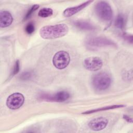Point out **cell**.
Returning <instances> with one entry per match:
<instances>
[{
	"mask_svg": "<svg viewBox=\"0 0 133 133\" xmlns=\"http://www.w3.org/2000/svg\"><path fill=\"white\" fill-rule=\"evenodd\" d=\"M68 31V26L60 23L42 27L39 30V35L44 39H55L65 36Z\"/></svg>",
	"mask_w": 133,
	"mask_h": 133,
	"instance_id": "6da1fadb",
	"label": "cell"
},
{
	"mask_svg": "<svg viewBox=\"0 0 133 133\" xmlns=\"http://www.w3.org/2000/svg\"><path fill=\"white\" fill-rule=\"evenodd\" d=\"M111 83V78L107 72H101L95 74L91 78L93 88L97 91H101L107 89Z\"/></svg>",
	"mask_w": 133,
	"mask_h": 133,
	"instance_id": "7a4b0ae2",
	"label": "cell"
},
{
	"mask_svg": "<svg viewBox=\"0 0 133 133\" xmlns=\"http://www.w3.org/2000/svg\"><path fill=\"white\" fill-rule=\"evenodd\" d=\"M85 45L89 50H97L104 47L116 46V44L112 40L104 37H89L85 41Z\"/></svg>",
	"mask_w": 133,
	"mask_h": 133,
	"instance_id": "3957f363",
	"label": "cell"
},
{
	"mask_svg": "<svg viewBox=\"0 0 133 133\" xmlns=\"http://www.w3.org/2000/svg\"><path fill=\"white\" fill-rule=\"evenodd\" d=\"M95 11L100 20L104 22L110 21L113 16V11L110 4L105 1H100L95 6Z\"/></svg>",
	"mask_w": 133,
	"mask_h": 133,
	"instance_id": "277c9868",
	"label": "cell"
},
{
	"mask_svg": "<svg viewBox=\"0 0 133 133\" xmlns=\"http://www.w3.org/2000/svg\"><path fill=\"white\" fill-rule=\"evenodd\" d=\"M70 62V57L68 52L60 50L56 52L52 58V63L55 68L62 70L66 68Z\"/></svg>",
	"mask_w": 133,
	"mask_h": 133,
	"instance_id": "5b68a950",
	"label": "cell"
},
{
	"mask_svg": "<svg viewBox=\"0 0 133 133\" xmlns=\"http://www.w3.org/2000/svg\"><path fill=\"white\" fill-rule=\"evenodd\" d=\"M24 97L19 92H15L10 95L7 99L6 105L11 110H16L20 108L23 104Z\"/></svg>",
	"mask_w": 133,
	"mask_h": 133,
	"instance_id": "8992f818",
	"label": "cell"
},
{
	"mask_svg": "<svg viewBox=\"0 0 133 133\" xmlns=\"http://www.w3.org/2000/svg\"><path fill=\"white\" fill-rule=\"evenodd\" d=\"M103 65L102 60L98 57H90L86 58L83 61L84 68L90 71H96L100 70Z\"/></svg>",
	"mask_w": 133,
	"mask_h": 133,
	"instance_id": "52a82bcc",
	"label": "cell"
},
{
	"mask_svg": "<svg viewBox=\"0 0 133 133\" xmlns=\"http://www.w3.org/2000/svg\"><path fill=\"white\" fill-rule=\"evenodd\" d=\"M70 97V94L64 90L59 91L54 94L48 95L44 94L41 96V98L46 101L62 102L66 101Z\"/></svg>",
	"mask_w": 133,
	"mask_h": 133,
	"instance_id": "ba28073f",
	"label": "cell"
},
{
	"mask_svg": "<svg viewBox=\"0 0 133 133\" xmlns=\"http://www.w3.org/2000/svg\"><path fill=\"white\" fill-rule=\"evenodd\" d=\"M108 123V119L104 117H98L91 119L88 123V127L94 131H99L104 129Z\"/></svg>",
	"mask_w": 133,
	"mask_h": 133,
	"instance_id": "9c48e42d",
	"label": "cell"
},
{
	"mask_svg": "<svg viewBox=\"0 0 133 133\" xmlns=\"http://www.w3.org/2000/svg\"><path fill=\"white\" fill-rule=\"evenodd\" d=\"M92 2H93L92 1H88L79 5L67 8L63 11V15L65 17H71L73 15H75V14L77 13L78 12L80 11L82 9H83L84 8H85L87 6H88Z\"/></svg>",
	"mask_w": 133,
	"mask_h": 133,
	"instance_id": "30bf717a",
	"label": "cell"
},
{
	"mask_svg": "<svg viewBox=\"0 0 133 133\" xmlns=\"http://www.w3.org/2000/svg\"><path fill=\"white\" fill-rule=\"evenodd\" d=\"M13 21V17L11 14L5 10L0 12V27L4 28L9 26Z\"/></svg>",
	"mask_w": 133,
	"mask_h": 133,
	"instance_id": "8fae6325",
	"label": "cell"
},
{
	"mask_svg": "<svg viewBox=\"0 0 133 133\" xmlns=\"http://www.w3.org/2000/svg\"><path fill=\"white\" fill-rule=\"evenodd\" d=\"M74 25L78 29L85 31H93L96 27L89 22L83 20H76L74 22Z\"/></svg>",
	"mask_w": 133,
	"mask_h": 133,
	"instance_id": "7c38bea8",
	"label": "cell"
},
{
	"mask_svg": "<svg viewBox=\"0 0 133 133\" xmlns=\"http://www.w3.org/2000/svg\"><path fill=\"white\" fill-rule=\"evenodd\" d=\"M124 107H125V105H122V104H117V105H113L107 106V107H102V108H98V109H94V110L87 111L83 112L82 114H91V113H96V112H99V111H105V110H111V109H114L123 108Z\"/></svg>",
	"mask_w": 133,
	"mask_h": 133,
	"instance_id": "4fadbf2b",
	"label": "cell"
},
{
	"mask_svg": "<svg viewBox=\"0 0 133 133\" xmlns=\"http://www.w3.org/2000/svg\"><path fill=\"white\" fill-rule=\"evenodd\" d=\"M115 26L119 29H123L125 24V20L124 16L119 14L116 18L115 20Z\"/></svg>",
	"mask_w": 133,
	"mask_h": 133,
	"instance_id": "5bb4252c",
	"label": "cell"
},
{
	"mask_svg": "<svg viewBox=\"0 0 133 133\" xmlns=\"http://www.w3.org/2000/svg\"><path fill=\"white\" fill-rule=\"evenodd\" d=\"M53 14V10L50 8L45 7L39 10L38 12L39 17L42 18H47L51 16Z\"/></svg>",
	"mask_w": 133,
	"mask_h": 133,
	"instance_id": "9a60e30c",
	"label": "cell"
},
{
	"mask_svg": "<svg viewBox=\"0 0 133 133\" xmlns=\"http://www.w3.org/2000/svg\"><path fill=\"white\" fill-rule=\"evenodd\" d=\"M33 76V72L31 71H26L22 72L19 76V78L21 80L26 81L32 78Z\"/></svg>",
	"mask_w": 133,
	"mask_h": 133,
	"instance_id": "2e32d148",
	"label": "cell"
},
{
	"mask_svg": "<svg viewBox=\"0 0 133 133\" xmlns=\"http://www.w3.org/2000/svg\"><path fill=\"white\" fill-rule=\"evenodd\" d=\"M38 8H39V5H38L35 4V5H33V6L29 9V10L27 11L26 15H25V16L24 17V18H23V21H25V20H27L28 19H29V18L31 17V16L33 14V13L35 11H36Z\"/></svg>",
	"mask_w": 133,
	"mask_h": 133,
	"instance_id": "e0dca14e",
	"label": "cell"
},
{
	"mask_svg": "<svg viewBox=\"0 0 133 133\" xmlns=\"http://www.w3.org/2000/svg\"><path fill=\"white\" fill-rule=\"evenodd\" d=\"M34 30L35 26L33 23L32 22H30L28 23L25 28V31L26 33L28 34H31L32 33H33L34 31Z\"/></svg>",
	"mask_w": 133,
	"mask_h": 133,
	"instance_id": "ac0fdd59",
	"label": "cell"
},
{
	"mask_svg": "<svg viewBox=\"0 0 133 133\" xmlns=\"http://www.w3.org/2000/svg\"><path fill=\"white\" fill-rule=\"evenodd\" d=\"M20 70V62L19 60H17L14 66V69L11 73V76H14L17 74Z\"/></svg>",
	"mask_w": 133,
	"mask_h": 133,
	"instance_id": "d6986e66",
	"label": "cell"
},
{
	"mask_svg": "<svg viewBox=\"0 0 133 133\" xmlns=\"http://www.w3.org/2000/svg\"><path fill=\"white\" fill-rule=\"evenodd\" d=\"M123 37H124V39H125L128 42H130L131 43H132V35H129L128 34H123Z\"/></svg>",
	"mask_w": 133,
	"mask_h": 133,
	"instance_id": "ffe728a7",
	"label": "cell"
},
{
	"mask_svg": "<svg viewBox=\"0 0 133 133\" xmlns=\"http://www.w3.org/2000/svg\"><path fill=\"white\" fill-rule=\"evenodd\" d=\"M123 117H124V118L126 121H127V122H129V123H132V118H131V117H130L129 116H127V115H124Z\"/></svg>",
	"mask_w": 133,
	"mask_h": 133,
	"instance_id": "44dd1931",
	"label": "cell"
}]
</instances>
